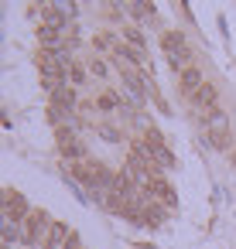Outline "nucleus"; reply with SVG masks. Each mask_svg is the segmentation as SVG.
<instances>
[{"mask_svg": "<svg viewBox=\"0 0 236 249\" xmlns=\"http://www.w3.org/2000/svg\"><path fill=\"white\" fill-rule=\"evenodd\" d=\"M161 48H164V55H168V62H171L175 69H188V62H192V48H188L185 35H178V31H164V35H161Z\"/></svg>", "mask_w": 236, "mask_h": 249, "instance_id": "nucleus-1", "label": "nucleus"}, {"mask_svg": "<svg viewBox=\"0 0 236 249\" xmlns=\"http://www.w3.org/2000/svg\"><path fill=\"white\" fill-rule=\"evenodd\" d=\"M55 143H59V150H62L65 160H72V164H82L86 160V143L72 133V126H59L55 130Z\"/></svg>", "mask_w": 236, "mask_h": 249, "instance_id": "nucleus-2", "label": "nucleus"}, {"mask_svg": "<svg viewBox=\"0 0 236 249\" xmlns=\"http://www.w3.org/2000/svg\"><path fill=\"white\" fill-rule=\"evenodd\" d=\"M52 218H48V212H35L31 218H28V235H24V242L28 246H41V242H48V235H52Z\"/></svg>", "mask_w": 236, "mask_h": 249, "instance_id": "nucleus-3", "label": "nucleus"}, {"mask_svg": "<svg viewBox=\"0 0 236 249\" xmlns=\"http://www.w3.org/2000/svg\"><path fill=\"white\" fill-rule=\"evenodd\" d=\"M4 215H7V222L31 218V205H28V198L18 195V191H7V188H4Z\"/></svg>", "mask_w": 236, "mask_h": 249, "instance_id": "nucleus-4", "label": "nucleus"}, {"mask_svg": "<svg viewBox=\"0 0 236 249\" xmlns=\"http://www.w3.org/2000/svg\"><path fill=\"white\" fill-rule=\"evenodd\" d=\"M41 24H45V28H55V31H62L69 21H65V11H62L59 4H45V7H41Z\"/></svg>", "mask_w": 236, "mask_h": 249, "instance_id": "nucleus-5", "label": "nucleus"}, {"mask_svg": "<svg viewBox=\"0 0 236 249\" xmlns=\"http://www.w3.org/2000/svg\"><path fill=\"white\" fill-rule=\"evenodd\" d=\"M216 99H219V89H216L212 82H205V86L192 96V103H195L198 109H205V113H209V109H216Z\"/></svg>", "mask_w": 236, "mask_h": 249, "instance_id": "nucleus-6", "label": "nucleus"}, {"mask_svg": "<svg viewBox=\"0 0 236 249\" xmlns=\"http://www.w3.org/2000/svg\"><path fill=\"white\" fill-rule=\"evenodd\" d=\"M205 86V79H202V72L195 69V65H188V69H181V89L188 92V96H195L198 89Z\"/></svg>", "mask_w": 236, "mask_h": 249, "instance_id": "nucleus-7", "label": "nucleus"}, {"mask_svg": "<svg viewBox=\"0 0 236 249\" xmlns=\"http://www.w3.org/2000/svg\"><path fill=\"white\" fill-rule=\"evenodd\" d=\"M52 106H55V109H65V113H69V109L76 106V92H72L69 86H62V89H59V92L52 96Z\"/></svg>", "mask_w": 236, "mask_h": 249, "instance_id": "nucleus-8", "label": "nucleus"}, {"mask_svg": "<svg viewBox=\"0 0 236 249\" xmlns=\"http://www.w3.org/2000/svg\"><path fill=\"white\" fill-rule=\"evenodd\" d=\"M205 126H209V133H219V130H229V120H226L222 109H209L205 113Z\"/></svg>", "mask_w": 236, "mask_h": 249, "instance_id": "nucleus-9", "label": "nucleus"}, {"mask_svg": "<svg viewBox=\"0 0 236 249\" xmlns=\"http://www.w3.org/2000/svg\"><path fill=\"white\" fill-rule=\"evenodd\" d=\"M164 218H168V205H147L144 208V222L147 225H164Z\"/></svg>", "mask_w": 236, "mask_h": 249, "instance_id": "nucleus-10", "label": "nucleus"}, {"mask_svg": "<svg viewBox=\"0 0 236 249\" xmlns=\"http://www.w3.org/2000/svg\"><path fill=\"white\" fill-rule=\"evenodd\" d=\"M93 45H96L99 52H113V55L120 52V41H117V35H96V38H93Z\"/></svg>", "mask_w": 236, "mask_h": 249, "instance_id": "nucleus-11", "label": "nucleus"}, {"mask_svg": "<svg viewBox=\"0 0 236 249\" xmlns=\"http://www.w3.org/2000/svg\"><path fill=\"white\" fill-rule=\"evenodd\" d=\"M123 38L130 41V48L144 52V31H140V28H130V24H127V28H123Z\"/></svg>", "mask_w": 236, "mask_h": 249, "instance_id": "nucleus-12", "label": "nucleus"}, {"mask_svg": "<svg viewBox=\"0 0 236 249\" xmlns=\"http://www.w3.org/2000/svg\"><path fill=\"white\" fill-rule=\"evenodd\" d=\"M120 103H123V99H120L117 92H103V96L96 99V106H99V109H106V113H110V109H117Z\"/></svg>", "mask_w": 236, "mask_h": 249, "instance_id": "nucleus-13", "label": "nucleus"}, {"mask_svg": "<svg viewBox=\"0 0 236 249\" xmlns=\"http://www.w3.org/2000/svg\"><path fill=\"white\" fill-rule=\"evenodd\" d=\"M144 143H147L151 150H161V147H164V137H161V130H154V126H151V130H144Z\"/></svg>", "mask_w": 236, "mask_h": 249, "instance_id": "nucleus-14", "label": "nucleus"}, {"mask_svg": "<svg viewBox=\"0 0 236 249\" xmlns=\"http://www.w3.org/2000/svg\"><path fill=\"white\" fill-rule=\"evenodd\" d=\"M0 242H4V249H7L11 242H18V229H14V222H7V218H4V229H0Z\"/></svg>", "mask_w": 236, "mask_h": 249, "instance_id": "nucleus-15", "label": "nucleus"}, {"mask_svg": "<svg viewBox=\"0 0 236 249\" xmlns=\"http://www.w3.org/2000/svg\"><path fill=\"white\" fill-rule=\"evenodd\" d=\"M99 137H103L106 143H117V140H120V130L110 126V123H103V126H99Z\"/></svg>", "mask_w": 236, "mask_h": 249, "instance_id": "nucleus-16", "label": "nucleus"}, {"mask_svg": "<svg viewBox=\"0 0 236 249\" xmlns=\"http://www.w3.org/2000/svg\"><path fill=\"white\" fill-rule=\"evenodd\" d=\"M209 140H212V147H219V150H226V147H229V130H219V133H209Z\"/></svg>", "mask_w": 236, "mask_h": 249, "instance_id": "nucleus-17", "label": "nucleus"}, {"mask_svg": "<svg viewBox=\"0 0 236 249\" xmlns=\"http://www.w3.org/2000/svg\"><path fill=\"white\" fill-rule=\"evenodd\" d=\"M154 160H157L161 167H171V164H175V154H171L168 147H161V150H154Z\"/></svg>", "mask_w": 236, "mask_h": 249, "instance_id": "nucleus-18", "label": "nucleus"}, {"mask_svg": "<svg viewBox=\"0 0 236 249\" xmlns=\"http://www.w3.org/2000/svg\"><path fill=\"white\" fill-rule=\"evenodd\" d=\"M89 72H93L96 79H106V62H99V58H93V62H89Z\"/></svg>", "mask_w": 236, "mask_h": 249, "instance_id": "nucleus-19", "label": "nucleus"}, {"mask_svg": "<svg viewBox=\"0 0 236 249\" xmlns=\"http://www.w3.org/2000/svg\"><path fill=\"white\" fill-rule=\"evenodd\" d=\"M69 79H72V82H82V79H86V69H82V65H69Z\"/></svg>", "mask_w": 236, "mask_h": 249, "instance_id": "nucleus-20", "label": "nucleus"}, {"mask_svg": "<svg viewBox=\"0 0 236 249\" xmlns=\"http://www.w3.org/2000/svg\"><path fill=\"white\" fill-rule=\"evenodd\" d=\"M62 249H82V242H79V235H69V239H65V246H62Z\"/></svg>", "mask_w": 236, "mask_h": 249, "instance_id": "nucleus-21", "label": "nucleus"}]
</instances>
